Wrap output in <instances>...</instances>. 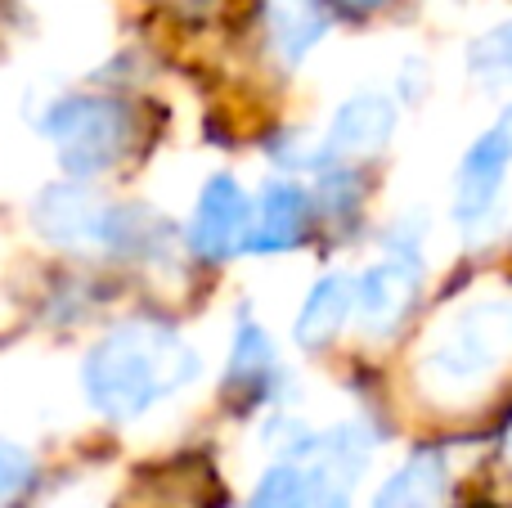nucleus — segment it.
<instances>
[{
    "label": "nucleus",
    "mask_w": 512,
    "mask_h": 508,
    "mask_svg": "<svg viewBox=\"0 0 512 508\" xmlns=\"http://www.w3.org/2000/svg\"><path fill=\"white\" fill-rule=\"evenodd\" d=\"M32 126L54 144L59 167L72 180H95L113 171L131 153L135 113L126 99L86 95V90H63L50 95L32 113Z\"/></svg>",
    "instance_id": "nucleus-4"
},
{
    "label": "nucleus",
    "mask_w": 512,
    "mask_h": 508,
    "mask_svg": "<svg viewBox=\"0 0 512 508\" xmlns=\"http://www.w3.org/2000/svg\"><path fill=\"white\" fill-rule=\"evenodd\" d=\"M418 288H423V248L405 225L387 234V252L355 279V320L369 338H391L414 311Z\"/></svg>",
    "instance_id": "nucleus-6"
},
{
    "label": "nucleus",
    "mask_w": 512,
    "mask_h": 508,
    "mask_svg": "<svg viewBox=\"0 0 512 508\" xmlns=\"http://www.w3.org/2000/svg\"><path fill=\"white\" fill-rule=\"evenodd\" d=\"M310 216H315V203H310L306 189L292 185V180H270L252 203L248 248L243 252H252V257H279V252H292L297 243H306Z\"/></svg>",
    "instance_id": "nucleus-9"
},
{
    "label": "nucleus",
    "mask_w": 512,
    "mask_h": 508,
    "mask_svg": "<svg viewBox=\"0 0 512 508\" xmlns=\"http://www.w3.org/2000/svg\"><path fill=\"white\" fill-rule=\"evenodd\" d=\"M279 383H283L279 351H274V342L265 338L261 324L243 315L239 329H234V342H230L225 392H230L239 405H265V401H274Z\"/></svg>",
    "instance_id": "nucleus-11"
},
{
    "label": "nucleus",
    "mask_w": 512,
    "mask_h": 508,
    "mask_svg": "<svg viewBox=\"0 0 512 508\" xmlns=\"http://www.w3.org/2000/svg\"><path fill=\"white\" fill-rule=\"evenodd\" d=\"M445 486H450L445 459L436 450H418L382 482L373 508H445Z\"/></svg>",
    "instance_id": "nucleus-13"
},
{
    "label": "nucleus",
    "mask_w": 512,
    "mask_h": 508,
    "mask_svg": "<svg viewBox=\"0 0 512 508\" xmlns=\"http://www.w3.org/2000/svg\"><path fill=\"white\" fill-rule=\"evenodd\" d=\"M131 207L108 203L86 180H59L32 198V230L63 252H113L122 257Z\"/></svg>",
    "instance_id": "nucleus-5"
},
{
    "label": "nucleus",
    "mask_w": 512,
    "mask_h": 508,
    "mask_svg": "<svg viewBox=\"0 0 512 508\" xmlns=\"http://www.w3.org/2000/svg\"><path fill=\"white\" fill-rule=\"evenodd\" d=\"M360 198H364V176L351 167V162H333V167H324V176H319V207H324L333 221L355 216Z\"/></svg>",
    "instance_id": "nucleus-15"
},
{
    "label": "nucleus",
    "mask_w": 512,
    "mask_h": 508,
    "mask_svg": "<svg viewBox=\"0 0 512 508\" xmlns=\"http://www.w3.org/2000/svg\"><path fill=\"white\" fill-rule=\"evenodd\" d=\"M248 225H252V198L234 176H212L203 185L189 216V252L198 261H230L248 248Z\"/></svg>",
    "instance_id": "nucleus-8"
},
{
    "label": "nucleus",
    "mask_w": 512,
    "mask_h": 508,
    "mask_svg": "<svg viewBox=\"0 0 512 508\" xmlns=\"http://www.w3.org/2000/svg\"><path fill=\"white\" fill-rule=\"evenodd\" d=\"M32 477H36L32 450L18 446V441H0V500L23 495L27 486H32Z\"/></svg>",
    "instance_id": "nucleus-17"
},
{
    "label": "nucleus",
    "mask_w": 512,
    "mask_h": 508,
    "mask_svg": "<svg viewBox=\"0 0 512 508\" xmlns=\"http://www.w3.org/2000/svg\"><path fill=\"white\" fill-rule=\"evenodd\" d=\"M203 356L176 329L153 320H126L108 329L81 360V392L108 423H135L158 401L189 387Z\"/></svg>",
    "instance_id": "nucleus-1"
},
{
    "label": "nucleus",
    "mask_w": 512,
    "mask_h": 508,
    "mask_svg": "<svg viewBox=\"0 0 512 508\" xmlns=\"http://www.w3.org/2000/svg\"><path fill=\"white\" fill-rule=\"evenodd\" d=\"M382 5H391V0H337V9H346V14H373Z\"/></svg>",
    "instance_id": "nucleus-18"
},
{
    "label": "nucleus",
    "mask_w": 512,
    "mask_h": 508,
    "mask_svg": "<svg viewBox=\"0 0 512 508\" xmlns=\"http://www.w3.org/2000/svg\"><path fill=\"white\" fill-rule=\"evenodd\" d=\"M324 32H328V14L319 9V0H297V5L274 14V50H279L288 63L306 59Z\"/></svg>",
    "instance_id": "nucleus-14"
},
{
    "label": "nucleus",
    "mask_w": 512,
    "mask_h": 508,
    "mask_svg": "<svg viewBox=\"0 0 512 508\" xmlns=\"http://www.w3.org/2000/svg\"><path fill=\"white\" fill-rule=\"evenodd\" d=\"M391 135H396V104H391L387 95L364 90V95H351L333 113L319 149H324L328 162L373 158V153H382L391 144Z\"/></svg>",
    "instance_id": "nucleus-10"
},
{
    "label": "nucleus",
    "mask_w": 512,
    "mask_h": 508,
    "mask_svg": "<svg viewBox=\"0 0 512 508\" xmlns=\"http://www.w3.org/2000/svg\"><path fill=\"white\" fill-rule=\"evenodd\" d=\"M351 315H355V279L333 270V275L315 279V288L306 293L297 320H292V338H297V347L319 351L346 329Z\"/></svg>",
    "instance_id": "nucleus-12"
},
{
    "label": "nucleus",
    "mask_w": 512,
    "mask_h": 508,
    "mask_svg": "<svg viewBox=\"0 0 512 508\" xmlns=\"http://www.w3.org/2000/svg\"><path fill=\"white\" fill-rule=\"evenodd\" d=\"M468 63L481 81H512V18L472 41Z\"/></svg>",
    "instance_id": "nucleus-16"
},
{
    "label": "nucleus",
    "mask_w": 512,
    "mask_h": 508,
    "mask_svg": "<svg viewBox=\"0 0 512 508\" xmlns=\"http://www.w3.org/2000/svg\"><path fill=\"white\" fill-rule=\"evenodd\" d=\"M512 360V297H477L432 329L418 356V383L436 401L477 396Z\"/></svg>",
    "instance_id": "nucleus-3"
},
{
    "label": "nucleus",
    "mask_w": 512,
    "mask_h": 508,
    "mask_svg": "<svg viewBox=\"0 0 512 508\" xmlns=\"http://www.w3.org/2000/svg\"><path fill=\"white\" fill-rule=\"evenodd\" d=\"M292 437H274L283 459L265 468L248 508H351V491L369 464L373 437L360 423L310 432L292 423Z\"/></svg>",
    "instance_id": "nucleus-2"
},
{
    "label": "nucleus",
    "mask_w": 512,
    "mask_h": 508,
    "mask_svg": "<svg viewBox=\"0 0 512 508\" xmlns=\"http://www.w3.org/2000/svg\"><path fill=\"white\" fill-rule=\"evenodd\" d=\"M508 171H512V104L472 140V149L459 162V176H454V221H459V230H477V225L490 221L499 194H504Z\"/></svg>",
    "instance_id": "nucleus-7"
}]
</instances>
